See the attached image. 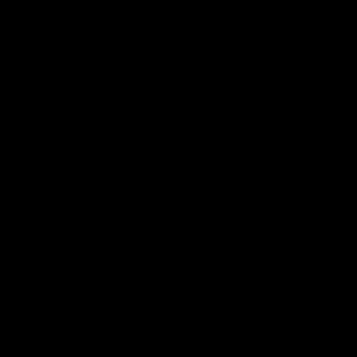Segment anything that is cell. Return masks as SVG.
Returning a JSON list of instances; mask_svg holds the SVG:
<instances>
[]
</instances>
